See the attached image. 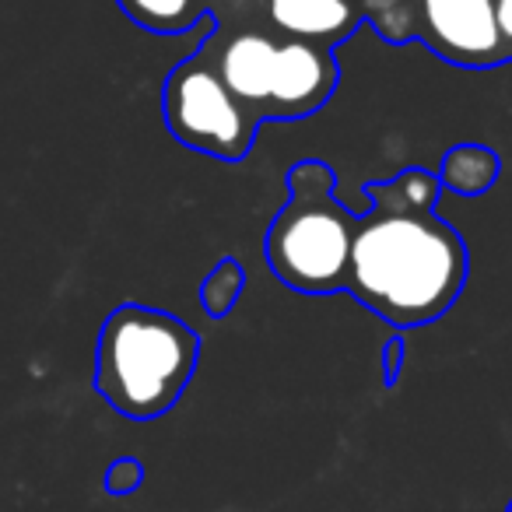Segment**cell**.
Wrapping results in <instances>:
<instances>
[{"mask_svg":"<svg viewBox=\"0 0 512 512\" xmlns=\"http://www.w3.org/2000/svg\"><path fill=\"white\" fill-rule=\"evenodd\" d=\"M162 120L183 148L221 162H242L260 130V116L235 99L200 50L165 78Z\"/></svg>","mask_w":512,"mask_h":512,"instance_id":"obj_5","label":"cell"},{"mask_svg":"<svg viewBox=\"0 0 512 512\" xmlns=\"http://www.w3.org/2000/svg\"><path fill=\"white\" fill-rule=\"evenodd\" d=\"M498 172H502V158L484 144H456L442 155L439 179L442 190L460 193V197H481L495 186Z\"/></svg>","mask_w":512,"mask_h":512,"instance_id":"obj_9","label":"cell"},{"mask_svg":"<svg viewBox=\"0 0 512 512\" xmlns=\"http://www.w3.org/2000/svg\"><path fill=\"white\" fill-rule=\"evenodd\" d=\"M365 22L393 46L425 43L439 60L470 71L512 64L495 0H362Z\"/></svg>","mask_w":512,"mask_h":512,"instance_id":"obj_4","label":"cell"},{"mask_svg":"<svg viewBox=\"0 0 512 512\" xmlns=\"http://www.w3.org/2000/svg\"><path fill=\"white\" fill-rule=\"evenodd\" d=\"M144 484V463L134 456H120L113 467L106 470V491L109 495H130Z\"/></svg>","mask_w":512,"mask_h":512,"instance_id":"obj_11","label":"cell"},{"mask_svg":"<svg viewBox=\"0 0 512 512\" xmlns=\"http://www.w3.org/2000/svg\"><path fill=\"white\" fill-rule=\"evenodd\" d=\"M400 369H404V341H400V337H393V341L386 344V351H383V379H386V386L397 383Z\"/></svg>","mask_w":512,"mask_h":512,"instance_id":"obj_12","label":"cell"},{"mask_svg":"<svg viewBox=\"0 0 512 512\" xmlns=\"http://www.w3.org/2000/svg\"><path fill=\"white\" fill-rule=\"evenodd\" d=\"M278 46L281 36H274L264 25H218L200 43L207 64L221 74V81L249 113L260 116V123L271 113Z\"/></svg>","mask_w":512,"mask_h":512,"instance_id":"obj_6","label":"cell"},{"mask_svg":"<svg viewBox=\"0 0 512 512\" xmlns=\"http://www.w3.org/2000/svg\"><path fill=\"white\" fill-rule=\"evenodd\" d=\"M495 15H498V32H502V43H505L509 60H512V0H495Z\"/></svg>","mask_w":512,"mask_h":512,"instance_id":"obj_13","label":"cell"},{"mask_svg":"<svg viewBox=\"0 0 512 512\" xmlns=\"http://www.w3.org/2000/svg\"><path fill=\"white\" fill-rule=\"evenodd\" d=\"M358 221L362 214L337 200L334 169L320 158H302L288 169V204L267 228V267L292 292H348Z\"/></svg>","mask_w":512,"mask_h":512,"instance_id":"obj_3","label":"cell"},{"mask_svg":"<svg viewBox=\"0 0 512 512\" xmlns=\"http://www.w3.org/2000/svg\"><path fill=\"white\" fill-rule=\"evenodd\" d=\"M439 193L442 179L425 169L365 186L372 211L358 221L348 292L400 330L435 323L467 285V242L435 218Z\"/></svg>","mask_w":512,"mask_h":512,"instance_id":"obj_1","label":"cell"},{"mask_svg":"<svg viewBox=\"0 0 512 512\" xmlns=\"http://www.w3.org/2000/svg\"><path fill=\"white\" fill-rule=\"evenodd\" d=\"M365 22L362 0H239L221 25H264L281 39L341 46Z\"/></svg>","mask_w":512,"mask_h":512,"instance_id":"obj_7","label":"cell"},{"mask_svg":"<svg viewBox=\"0 0 512 512\" xmlns=\"http://www.w3.org/2000/svg\"><path fill=\"white\" fill-rule=\"evenodd\" d=\"M200 362V337L179 316L120 306L106 316L95 351V386L123 418L148 421L176 407Z\"/></svg>","mask_w":512,"mask_h":512,"instance_id":"obj_2","label":"cell"},{"mask_svg":"<svg viewBox=\"0 0 512 512\" xmlns=\"http://www.w3.org/2000/svg\"><path fill=\"white\" fill-rule=\"evenodd\" d=\"M242 285H246V274H242L239 260H232V256L218 260L214 271L204 278V285H200V306H204V313L211 320H225L235 309V302H239Z\"/></svg>","mask_w":512,"mask_h":512,"instance_id":"obj_10","label":"cell"},{"mask_svg":"<svg viewBox=\"0 0 512 512\" xmlns=\"http://www.w3.org/2000/svg\"><path fill=\"white\" fill-rule=\"evenodd\" d=\"M341 81L334 50L306 39H281L267 120H306L320 113Z\"/></svg>","mask_w":512,"mask_h":512,"instance_id":"obj_8","label":"cell"},{"mask_svg":"<svg viewBox=\"0 0 512 512\" xmlns=\"http://www.w3.org/2000/svg\"><path fill=\"white\" fill-rule=\"evenodd\" d=\"M505 512H512V502H509V509H505Z\"/></svg>","mask_w":512,"mask_h":512,"instance_id":"obj_14","label":"cell"}]
</instances>
